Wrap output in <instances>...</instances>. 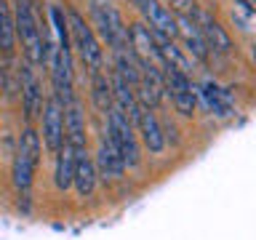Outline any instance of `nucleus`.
<instances>
[{"label":"nucleus","mask_w":256,"mask_h":240,"mask_svg":"<svg viewBox=\"0 0 256 240\" xmlns=\"http://www.w3.org/2000/svg\"><path fill=\"white\" fill-rule=\"evenodd\" d=\"M14 30H16V40H22V51L27 64H32V67L43 64L48 54V46H46L48 35L40 27L32 0H14Z\"/></svg>","instance_id":"obj_1"},{"label":"nucleus","mask_w":256,"mask_h":240,"mask_svg":"<svg viewBox=\"0 0 256 240\" xmlns=\"http://www.w3.org/2000/svg\"><path fill=\"white\" fill-rule=\"evenodd\" d=\"M70 22H67V30L72 32V40H75V48L80 54V59L91 72H102V64H104V51L96 40L94 30L86 24V19L80 16L75 8H70Z\"/></svg>","instance_id":"obj_2"},{"label":"nucleus","mask_w":256,"mask_h":240,"mask_svg":"<svg viewBox=\"0 0 256 240\" xmlns=\"http://www.w3.org/2000/svg\"><path fill=\"white\" fill-rule=\"evenodd\" d=\"M107 139L115 144V150L120 152V158H123L126 166L139 163V144H136L134 126L118 107H112L107 112Z\"/></svg>","instance_id":"obj_3"},{"label":"nucleus","mask_w":256,"mask_h":240,"mask_svg":"<svg viewBox=\"0 0 256 240\" xmlns=\"http://www.w3.org/2000/svg\"><path fill=\"white\" fill-rule=\"evenodd\" d=\"M94 19L99 24L102 35L107 38V43L115 48V51H128V27L123 24V16L118 14V8L110 3V0H94Z\"/></svg>","instance_id":"obj_4"},{"label":"nucleus","mask_w":256,"mask_h":240,"mask_svg":"<svg viewBox=\"0 0 256 240\" xmlns=\"http://www.w3.org/2000/svg\"><path fill=\"white\" fill-rule=\"evenodd\" d=\"M160 75H163V91L171 94L176 112H182L184 118H190L192 112H195V104H198L195 102L198 91H195V86L190 83V78L179 70H171V67H163Z\"/></svg>","instance_id":"obj_5"},{"label":"nucleus","mask_w":256,"mask_h":240,"mask_svg":"<svg viewBox=\"0 0 256 240\" xmlns=\"http://www.w3.org/2000/svg\"><path fill=\"white\" fill-rule=\"evenodd\" d=\"M144 14V19L150 22V32L158 38L174 40L176 38V16L168 11L166 6H160V0H134Z\"/></svg>","instance_id":"obj_6"},{"label":"nucleus","mask_w":256,"mask_h":240,"mask_svg":"<svg viewBox=\"0 0 256 240\" xmlns=\"http://www.w3.org/2000/svg\"><path fill=\"white\" fill-rule=\"evenodd\" d=\"M43 142L48 152H59L64 144V104L54 96L43 104Z\"/></svg>","instance_id":"obj_7"},{"label":"nucleus","mask_w":256,"mask_h":240,"mask_svg":"<svg viewBox=\"0 0 256 240\" xmlns=\"http://www.w3.org/2000/svg\"><path fill=\"white\" fill-rule=\"evenodd\" d=\"M192 22L198 24V30H200V35H203L206 40V48H211V51H219V54H230L232 51V40L230 35L224 32V27L216 19H211L206 11H195V16H192Z\"/></svg>","instance_id":"obj_8"},{"label":"nucleus","mask_w":256,"mask_h":240,"mask_svg":"<svg viewBox=\"0 0 256 240\" xmlns=\"http://www.w3.org/2000/svg\"><path fill=\"white\" fill-rule=\"evenodd\" d=\"M136 126H139L142 139H144V144H147L150 152H155V155H158V152H163V147H166V134H163L160 120L155 118V112H152L150 107H144V104H139Z\"/></svg>","instance_id":"obj_9"},{"label":"nucleus","mask_w":256,"mask_h":240,"mask_svg":"<svg viewBox=\"0 0 256 240\" xmlns=\"http://www.w3.org/2000/svg\"><path fill=\"white\" fill-rule=\"evenodd\" d=\"M22 102H24V115L32 120L43 110V91H40V80L32 70V64H22Z\"/></svg>","instance_id":"obj_10"},{"label":"nucleus","mask_w":256,"mask_h":240,"mask_svg":"<svg viewBox=\"0 0 256 240\" xmlns=\"http://www.w3.org/2000/svg\"><path fill=\"white\" fill-rule=\"evenodd\" d=\"M64 142L70 147H75V152L86 150V123H83V110L80 104L72 99L70 104H64Z\"/></svg>","instance_id":"obj_11"},{"label":"nucleus","mask_w":256,"mask_h":240,"mask_svg":"<svg viewBox=\"0 0 256 240\" xmlns=\"http://www.w3.org/2000/svg\"><path fill=\"white\" fill-rule=\"evenodd\" d=\"M110 88H112V102L118 104V110L123 112L128 120H134V123H136V115H139V99H136V88L128 83L126 78H120L118 72H112Z\"/></svg>","instance_id":"obj_12"},{"label":"nucleus","mask_w":256,"mask_h":240,"mask_svg":"<svg viewBox=\"0 0 256 240\" xmlns=\"http://www.w3.org/2000/svg\"><path fill=\"white\" fill-rule=\"evenodd\" d=\"M94 168H96V174H99V176H104V179H120V176H123L126 163H123L120 152L115 150V144H112L110 139H102Z\"/></svg>","instance_id":"obj_13"},{"label":"nucleus","mask_w":256,"mask_h":240,"mask_svg":"<svg viewBox=\"0 0 256 240\" xmlns=\"http://www.w3.org/2000/svg\"><path fill=\"white\" fill-rule=\"evenodd\" d=\"M176 35H182L184 46H187V51L195 54V59H200V62L208 59L206 40H203V35H200V30H198V24L192 22V19H184V16H179V19H176Z\"/></svg>","instance_id":"obj_14"},{"label":"nucleus","mask_w":256,"mask_h":240,"mask_svg":"<svg viewBox=\"0 0 256 240\" xmlns=\"http://www.w3.org/2000/svg\"><path fill=\"white\" fill-rule=\"evenodd\" d=\"M75 163H78V152L75 147H70L67 142L59 147V152H56V187L59 190H70L72 187V176H75Z\"/></svg>","instance_id":"obj_15"},{"label":"nucleus","mask_w":256,"mask_h":240,"mask_svg":"<svg viewBox=\"0 0 256 240\" xmlns=\"http://www.w3.org/2000/svg\"><path fill=\"white\" fill-rule=\"evenodd\" d=\"M72 184L78 187V195L86 198L91 195L94 187H96V168H94V160L88 158V152H78V163H75V176H72Z\"/></svg>","instance_id":"obj_16"},{"label":"nucleus","mask_w":256,"mask_h":240,"mask_svg":"<svg viewBox=\"0 0 256 240\" xmlns=\"http://www.w3.org/2000/svg\"><path fill=\"white\" fill-rule=\"evenodd\" d=\"M200 94H203V99H206V107L211 112H216L219 118H227L232 112V96H230V91L219 88L214 80H206L203 88H200Z\"/></svg>","instance_id":"obj_17"},{"label":"nucleus","mask_w":256,"mask_h":240,"mask_svg":"<svg viewBox=\"0 0 256 240\" xmlns=\"http://www.w3.org/2000/svg\"><path fill=\"white\" fill-rule=\"evenodd\" d=\"M16 46V30H14V11L8 0H0V51L11 54Z\"/></svg>","instance_id":"obj_18"},{"label":"nucleus","mask_w":256,"mask_h":240,"mask_svg":"<svg viewBox=\"0 0 256 240\" xmlns=\"http://www.w3.org/2000/svg\"><path fill=\"white\" fill-rule=\"evenodd\" d=\"M35 168H38V166H32L30 158H24L22 152H16V158H14V182H16V187H19L22 192H27V190L32 187Z\"/></svg>","instance_id":"obj_19"},{"label":"nucleus","mask_w":256,"mask_h":240,"mask_svg":"<svg viewBox=\"0 0 256 240\" xmlns=\"http://www.w3.org/2000/svg\"><path fill=\"white\" fill-rule=\"evenodd\" d=\"M24 158H30L32 166L40 163V134L35 131V128H24L22 136H19V150Z\"/></svg>","instance_id":"obj_20"},{"label":"nucleus","mask_w":256,"mask_h":240,"mask_svg":"<svg viewBox=\"0 0 256 240\" xmlns=\"http://www.w3.org/2000/svg\"><path fill=\"white\" fill-rule=\"evenodd\" d=\"M94 104L102 112L112 110V88H110V80L104 72H94Z\"/></svg>","instance_id":"obj_21"},{"label":"nucleus","mask_w":256,"mask_h":240,"mask_svg":"<svg viewBox=\"0 0 256 240\" xmlns=\"http://www.w3.org/2000/svg\"><path fill=\"white\" fill-rule=\"evenodd\" d=\"M171 6H174V11L184 16V19H192L198 11V6H195V0H171Z\"/></svg>","instance_id":"obj_22"},{"label":"nucleus","mask_w":256,"mask_h":240,"mask_svg":"<svg viewBox=\"0 0 256 240\" xmlns=\"http://www.w3.org/2000/svg\"><path fill=\"white\" fill-rule=\"evenodd\" d=\"M238 6H243L248 14H254V0H238Z\"/></svg>","instance_id":"obj_23"}]
</instances>
